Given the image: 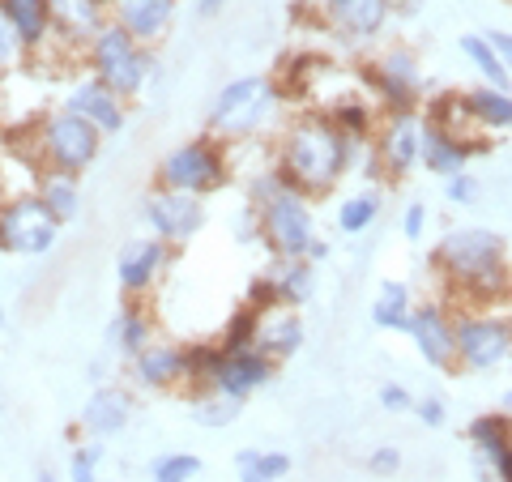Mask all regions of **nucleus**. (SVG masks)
Returning <instances> with one entry per match:
<instances>
[{
	"label": "nucleus",
	"mask_w": 512,
	"mask_h": 482,
	"mask_svg": "<svg viewBox=\"0 0 512 482\" xmlns=\"http://www.w3.org/2000/svg\"><path fill=\"white\" fill-rule=\"evenodd\" d=\"M355 154H359V146L325 111L286 116L282 133L274 137V167L303 197H329V192L355 171Z\"/></svg>",
	"instance_id": "nucleus-1"
},
{
	"label": "nucleus",
	"mask_w": 512,
	"mask_h": 482,
	"mask_svg": "<svg viewBox=\"0 0 512 482\" xmlns=\"http://www.w3.org/2000/svg\"><path fill=\"white\" fill-rule=\"evenodd\" d=\"M431 269L448 286V299L461 308H495L512 295V269L504 235L487 227L448 231L431 248Z\"/></svg>",
	"instance_id": "nucleus-2"
},
{
	"label": "nucleus",
	"mask_w": 512,
	"mask_h": 482,
	"mask_svg": "<svg viewBox=\"0 0 512 482\" xmlns=\"http://www.w3.org/2000/svg\"><path fill=\"white\" fill-rule=\"evenodd\" d=\"M286 116V90L278 86V77L269 73H252V77H235L227 82L214 103H210V128L222 146H239V141H256L265 137L269 128L282 133Z\"/></svg>",
	"instance_id": "nucleus-3"
},
{
	"label": "nucleus",
	"mask_w": 512,
	"mask_h": 482,
	"mask_svg": "<svg viewBox=\"0 0 512 482\" xmlns=\"http://www.w3.org/2000/svg\"><path fill=\"white\" fill-rule=\"evenodd\" d=\"M103 133L90 120L73 116L64 107H52L26 128L22 158L39 171H64V175H82L94 158L103 154Z\"/></svg>",
	"instance_id": "nucleus-4"
},
{
	"label": "nucleus",
	"mask_w": 512,
	"mask_h": 482,
	"mask_svg": "<svg viewBox=\"0 0 512 482\" xmlns=\"http://www.w3.org/2000/svg\"><path fill=\"white\" fill-rule=\"evenodd\" d=\"M86 69L99 77V82H107L120 99H137L154 77L158 60H154V47L137 43L120 22H107L99 35H94V43L86 47Z\"/></svg>",
	"instance_id": "nucleus-5"
},
{
	"label": "nucleus",
	"mask_w": 512,
	"mask_h": 482,
	"mask_svg": "<svg viewBox=\"0 0 512 482\" xmlns=\"http://www.w3.org/2000/svg\"><path fill=\"white\" fill-rule=\"evenodd\" d=\"M231 171H235L231 150L222 146L214 133H201V137H188L175 150H167L154 171V180L163 188L188 192V197H210V192H218L231 180Z\"/></svg>",
	"instance_id": "nucleus-6"
},
{
	"label": "nucleus",
	"mask_w": 512,
	"mask_h": 482,
	"mask_svg": "<svg viewBox=\"0 0 512 482\" xmlns=\"http://www.w3.org/2000/svg\"><path fill=\"white\" fill-rule=\"evenodd\" d=\"M359 86L380 107V116L384 111H419L423 107L419 52L414 47H389V52H380L376 60L359 64Z\"/></svg>",
	"instance_id": "nucleus-7"
},
{
	"label": "nucleus",
	"mask_w": 512,
	"mask_h": 482,
	"mask_svg": "<svg viewBox=\"0 0 512 482\" xmlns=\"http://www.w3.org/2000/svg\"><path fill=\"white\" fill-rule=\"evenodd\" d=\"M457 325V367L495 372L512 359V316L495 308H453Z\"/></svg>",
	"instance_id": "nucleus-8"
},
{
	"label": "nucleus",
	"mask_w": 512,
	"mask_h": 482,
	"mask_svg": "<svg viewBox=\"0 0 512 482\" xmlns=\"http://www.w3.org/2000/svg\"><path fill=\"white\" fill-rule=\"evenodd\" d=\"M256 222H261V244L269 256H303L308 244L316 239V214H312V197H303L299 188H278L269 201L252 205Z\"/></svg>",
	"instance_id": "nucleus-9"
},
{
	"label": "nucleus",
	"mask_w": 512,
	"mask_h": 482,
	"mask_svg": "<svg viewBox=\"0 0 512 482\" xmlns=\"http://www.w3.org/2000/svg\"><path fill=\"white\" fill-rule=\"evenodd\" d=\"M64 222L35 192H9L0 201V248L9 256H47L56 248Z\"/></svg>",
	"instance_id": "nucleus-10"
},
{
	"label": "nucleus",
	"mask_w": 512,
	"mask_h": 482,
	"mask_svg": "<svg viewBox=\"0 0 512 482\" xmlns=\"http://www.w3.org/2000/svg\"><path fill=\"white\" fill-rule=\"evenodd\" d=\"M141 218H146V227L167 239L171 248H184L188 239H197L201 227H205V197H188V192H175V188H163L154 184L146 192V201H141Z\"/></svg>",
	"instance_id": "nucleus-11"
},
{
	"label": "nucleus",
	"mask_w": 512,
	"mask_h": 482,
	"mask_svg": "<svg viewBox=\"0 0 512 482\" xmlns=\"http://www.w3.org/2000/svg\"><path fill=\"white\" fill-rule=\"evenodd\" d=\"M316 22L338 35L342 43H376L393 22V5L389 0H308Z\"/></svg>",
	"instance_id": "nucleus-12"
},
{
	"label": "nucleus",
	"mask_w": 512,
	"mask_h": 482,
	"mask_svg": "<svg viewBox=\"0 0 512 482\" xmlns=\"http://www.w3.org/2000/svg\"><path fill=\"white\" fill-rule=\"evenodd\" d=\"M372 150L389 180H402L419 167L423 154V111H384L372 137Z\"/></svg>",
	"instance_id": "nucleus-13"
},
{
	"label": "nucleus",
	"mask_w": 512,
	"mask_h": 482,
	"mask_svg": "<svg viewBox=\"0 0 512 482\" xmlns=\"http://www.w3.org/2000/svg\"><path fill=\"white\" fill-rule=\"evenodd\" d=\"M406 337L414 342V350H419V359L427 367H440V372L457 367V325H453L448 303H440V299L414 303Z\"/></svg>",
	"instance_id": "nucleus-14"
},
{
	"label": "nucleus",
	"mask_w": 512,
	"mask_h": 482,
	"mask_svg": "<svg viewBox=\"0 0 512 482\" xmlns=\"http://www.w3.org/2000/svg\"><path fill=\"white\" fill-rule=\"evenodd\" d=\"M124 103H128V99H120V94L111 90L107 82H99L94 73L73 77V86L64 90V99H60L64 111H73V116L90 120L103 137H116L120 128L128 124V107H124Z\"/></svg>",
	"instance_id": "nucleus-15"
},
{
	"label": "nucleus",
	"mask_w": 512,
	"mask_h": 482,
	"mask_svg": "<svg viewBox=\"0 0 512 482\" xmlns=\"http://www.w3.org/2000/svg\"><path fill=\"white\" fill-rule=\"evenodd\" d=\"M175 252L180 248H171L167 239H137V244H128L120 252V261H116V282H120V291L128 299H146L158 282H163V273L171 269L175 261Z\"/></svg>",
	"instance_id": "nucleus-16"
},
{
	"label": "nucleus",
	"mask_w": 512,
	"mask_h": 482,
	"mask_svg": "<svg viewBox=\"0 0 512 482\" xmlns=\"http://www.w3.org/2000/svg\"><path fill=\"white\" fill-rule=\"evenodd\" d=\"M107 22L111 13L99 9L94 0H52V43L47 47H60L73 60H86V47Z\"/></svg>",
	"instance_id": "nucleus-17"
},
{
	"label": "nucleus",
	"mask_w": 512,
	"mask_h": 482,
	"mask_svg": "<svg viewBox=\"0 0 512 482\" xmlns=\"http://www.w3.org/2000/svg\"><path fill=\"white\" fill-rule=\"evenodd\" d=\"M133 380L141 389H184L188 380V342H171V337H154L150 346H141L133 359Z\"/></svg>",
	"instance_id": "nucleus-18"
},
{
	"label": "nucleus",
	"mask_w": 512,
	"mask_h": 482,
	"mask_svg": "<svg viewBox=\"0 0 512 482\" xmlns=\"http://www.w3.org/2000/svg\"><path fill=\"white\" fill-rule=\"evenodd\" d=\"M483 150H487V141H470V137H461V133H453V128H444V124L423 116V154H419L423 171L448 180V175L466 171L470 158L483 154Z\"/></svg>",
	"instance_id": "nucleus-19"
},
{
	"label": "nucleus",
	"mask_w": 512,
	"mask_h": 482,
	"mask_svg": "<svg viewBox=\"0 0 512 482\" xmlns=\"http://www.w3.org/2000/svg\"><path fill=\"white\" fill-rule=\"evenodd\" d=\"M278 376V363L261 355V350H235V355H227L222 350V367H218V376H214V389L222 397H235V401H248L252 393H261L265 384H274Z\"/></svg>",
	"instance_id": "nucleus-20"
},
{
	"label": "nucleus",
	"mask_w": 512,
	"mask_h": 482,
	"mask_svg": "<svg viewBox=\"0 0 512 482\" xmlns=\"http://www.w3.org/2000/svg\"><path fill=\"white\" fill-rule=\"evenodd\" d=\"M133 423V393L120 389V384H99L90 397L82 414H77V431H86L90 440H111Z\"/></svg>",
	"instance_id": "nucleus-21"
},
{
	"label": "nucleus",
	"mask_w": 512,
	"mask_h": 482,
	"mask_svg": "<svg viewBox=\"0 0 512 482\" xmlns=\"http://www.w3.org/2000/svg\"><path fill=\"white\" fill-rule=\"evenodd\" d=\"M180 0H116L111 5V22H120L137 43L154 47L171 30Z\"/></svg>",
	"instance_id": "nucleus-22"
},
{
	"label": "nucleus",
	"mask_w": 512,
	"mask_h": 482,
	"mask_svg": "<svg viewBox=\"0 0 512 482\" xmlns=\"http://www.w3.org/2000/svg\"><path fill=\"white\" fill-rule=\"evenodd\" d=\"M303 337H308V329H303L299 312L286 308V303H282V308L261 312V320H256V350L269 355L274 363H286L291 355H299Z\"/></svg>",
	"instance_id": "nucleus-23"
},
{
	"label": "nucleus",
	"mask_w": 512,
	"mask_h": 482,
	"mask_svg": "<svg viewBox=\"0 0 512 482\" xmlns=\"http://www.w3.org/2000/svg\"><path fill=\"white\" fill-rule=\"evenodd\" d=\"M0 13L18 30L30 56H43L52 43V0H0Z\"/></svg>",
	"instance_id": "nucleus-24"
},
{
	"label": "nucleus",
	"mask_w": 512,
	"mask_h": 482,
	"mask_svg": "<svg viewBox=\"0 0 512 482\" xmlns=\"http://www.w3.org/2000/svg\"><path fill=\"white\" fill-rule=\"evenodd\" d=\"M154 316L150 308L141 299H128L124 308L111 316V325H107V350H116V355L124 359H133L141 346H150L154 342Z\"/></svg>",
	"instance_id": "nucleus-25"
},
{
	"label": "nucleus",
	"mask_w": 512,
	"mask_h": 482,
	"mask_svg": "<svg viewBox=\"0 0 512 482\" xmlns=\"http://www.w3.org/2000/svg\"><path fill=\"white\" fill-rule=\"evenodd\" d=\"M461 111L474 124V133H508L512 128V90L474 86L461 94Z\"/></svg>",
	"instance_id": "nucleus-26"
},
{
	"label": "nucleus",
	"mask_w": 512,
	"mask_h": 482,
	"mask_svg": "<svg viewBox=\"0 0 512 482\" xmlns=\"http://www.w3.org/2000/svg\"><path fill=\"white\" fill-rule=\"evenodd\" d=\"M325 116L338 124L342 133L355 141V146H372L376 124H380V107L367 99V90L363 94H338V99L325 107Z\"/></svg>",
	"instance_id": "nucleus-27"
},
{
	"label": "nucleus",
	"mask_w": 512,
	"mask_h": 482,
	"mask_svg": "<svg viewBox=\"0 0 512 482\" xmlns=\"http://www.w3.org/2000/svg\"><path fill=\"white\" fill-rule=\"evenodd\" d=\"M265 273H269V282H274V291L286 308H303L316 291V265L303 261V256H274Z\"/></svg>",
	"instance_id": "nucleus-28"
},
{
	"label": "nucleus",
	"mask_w": 512,
	"mask_h": 482,
	"mask_svg": "<svg viewBox=\"0 0 512 482\" xmlns=\"http://www.w3.org/2000/svg\"><path fill=\"white\" fill-rule=\"evenodd\" d=\"M35 197H39L60 222H73L77 214H82V175L35 171Z\"/></svg>",
	"instance_id": "nucleus-29"
},
{
	"label": "nucleus",
	"mask_w": 512,
	"mask_h": 482,
	"mask_svg": "<svg viewBox=\"0 0 512 482\" xmlns=\"http://www.w3.org/2000/svg\"><path fill=\"white\" fill-rule=\"evenodd\" d=\"M410 312H414V299H410V286L406 282H384L380 295L372 303V325L384 333H406L410 329Z\"/></svg>",
	"instance_id": "nucleus-30"
},
{
	"label": "nucleus",
	"mask_w": 512,
	"mask_h": 482,
	"mask_svg": "<svg viewBox=\"0 0 512 482\" xmlns=\"http://www.w3.org/2000/svg\"><path fill=\"white\" fill-rule=\"evenodd\" d=\"M239 410H244V401H235V397H222L218 389H205V393H192L188 401V419L205 427V431H222V427H231L239 419Z\"/></svg>",
	"instance_id": "nucleus-31"
},
{
	"label": "nucleus",
	"mask_w": 512,
	"mask_h": 482,
	"mask_svg": "<svg viewBox=\"0 0 512 482\" xmlns=\"http://www.w3.org/2000/svg\"><path fill=\"white\" fill-rule=\"evenodd\" d=\"M461 56H466L474 69L487 77V86H500V90L512 86V69L495 56V47L487 43V35H461Z\"/></svg>",
	"instance_id": "nucleus-32"
},
{
	"label": "nucleus",
	"mask_w": 512,
	"mask_h": 482,
	"mask_svg": "<svg viewBox=\"0 0 512 482\" xmlns=\"http://www.w3.org/2000/svg\"><path fill=\"white\" fill-rule=\"evenodd\" d=\"M466 436L474 444V453L491 457V453H500V448L512 444V419H508L504 410H487V414H478V419L470 423Z\"/></svg>",
	"instance_id": "nucleus-33"
},
{
	"label": "nucleus",
	"mask_w": 512,
	"mask_h": 482,
	"mask_svg": "<svg viewBox=\"0 0 512 482\" xmlns=\"http://www.w3.org/2000/svg\"><path fill=\"white\" fill-rule=\"evenodd\" d=\"M218 367H222V346L218 342H188V380H184V389H192V393L214 389Z\"/></svg>",
	"instance_id": "nucleus-34"
},
{
	"label": "nucleus",
	"mask_w": 512,
	"mask_h": 482,
	"mask_svg": "<svg viewBox=\"0 0 512 482\" xmlns=\"http://www.w3.org/2000/svg\"><path fill=\"white\" fill-rule=\"evenodd\" d=\"M380 218V192H355V197H346L338 205V231L342 235H363L372 222Z\"/></svg>",
	"instance_id": "nucleus-35"
},
{
	"label": "nucleus",
	"mask_w": 512,
	"mask_h": 482,
	"mask_svg": "<svg viewBox=\"0 0 512 482\" xmlns=\"http://www.w3.org/2000/svg\"><path fill=\"white\" fill-rule=\"evenodd\" d=\"M256 320H261V312L248 308V303H239V312L222 325L218 346L227 350V355H235V350H252L256 346Z\"/></svg>",
	"instance_id": "nucleus-36"
},
{
	"label": "nucleus",
	"mask_w": 512,
	"mask_h": 482,
	"mask_svg": "<svg viewBox=\"0 0 512 482\" xmlns=\"http://www.w3.org/2000/svg\"><path fill=\"white\" fill-rule=\"evenodd\" d=\"M235 470H252L265 482H278L291 474V457L286 453H269V448H239L235 453Z\"/></svg>",
	"instance_id": "nucleus-37"
},
{
	"label": "nucleus",
	"mask_w": 512,
	"mask_h": 482,
	"mask_svg": "<svg viewBox=\"0 0 512 482\" xmlns=\"http://www.w3.org/2000/svg\"><path fill=\"white\" fill-rule=\"evenodd\" d=\"M201 474V457L197 453H167L150 465V478L154 482H192Z\"/></svg>",
	"instance_id": "nucleus-38"
},
{
	"label": "nucleus",
	"mask_w": 512,
	"mask_h": 482,
	"mask_svg": "<svg viewBox=\"0 0 512 482\" xmlns=\"http://www.w3.org/2000/svg\"><path fill=\"white\" fill-rule=\"evenodd\" d=\"M107 457V444L103 440H90L82 444L77 453L69 457V482H99V461Z\"/></svg>",
	"instance_id": "nucleus-39"
},
{
	"label": "nucleus",
	"mask_w": 512,
	"mask_h": 482,
	"mask_svg": "<svg viewBox=\"0 0 512 482\" xmlns=\"http://www.w3.org/2000/svg\"><path fill=\"white\" fill-rule=\"evenodd\" d=\"M26 43L18 39V30L9 26V18L0 13V77H9V73H18L22 64H26Z\"/></svg>",
	"instance_id": "nucleus-40"
},
{
	"label": "nucleus",
	"mask_w": 512,
	"mask_h": 482,
	"mask_svg": "<svg viewBox=\"0 0 512 482\" xmlns=\"http://www.w3.org/2000/svg\"><path fill=\"white\" fill-rule=\"evenodd\" d=\"M244 303H248V308H256V312L282 308V299H278V291H274V282H269V273H256V278L248 282V295H244Z\"/></svg>",
	"instance_id": "nucleus-41"
},
{
	"label": "nucleus",
	"mask_w": 512,
	"mask_h": 482,
	"mask_svg": "<svg viewBox=\"0 0 512 482\" xmlns=\"http://www.w3.org/2000/svg\"><path fill=\"white\" fill-rule=\"evenodd\" d=\"M444 197H448V205H474L478 201V180L470 171L448 175V180H444Z\"/></svg>",
	"instance_id": "nucleus-42"
},
{
	"label": "nucleus",
	"mask_w": 512,
	"mask_h": 482,
	"mask_svg": "<svg viewBox=\"0 0 512 482\" xmlns=\"http://www.w3.org/2000/svg\"><path fill=\"white\" fill-rule=\"evenodd\" d=\"M367 470H372L376 478H393L397 470H402V448H393V444H380L367 453Z\"/></svg>",
	"instance_id": "nucleus-43"
},
{
	"label": "nucleus",
	"mask_w": 512,
	"mask_h": 482,
	"mask_svg": "<svg viewBox=\"0 0 512 482\" xmlns=\"http://www.w3.org/2000/svg\"><path fill=\"white\" fill-rule=\"evenodd\" d=\"M414 414H419V423L431 427V431L448 423V406H444V397H436V393H427V397L414 401Z\"/></svg>",
	"instance_id": "nucleus-44"
},
{
	"label": "nucleus",
	"mask_w": 512,
	"mask_h": 482,
	"mask_svg": "<svg viewBox=\"0 0 512 482\" xmlns=\"http://www.w3.org/2000/svg\"><path fill=\"white\" fill-rule=\"evenodd\" d=\"M380 406L389 410V414H406V410H414V397H410V389L406 384H380Z\"/></svg>",
	"instance_id": "nucleus-45"
},
{
	"label": "nucleus",
	"mask_w": 512,
	"mask_h": 482,
	"mask_svg": "<svg viewBox=\"0 0 512 482\" xmlns=\"http://www.w3.org/2000/svg\"><path fill=\"white\" fill-rule=\"evenodd\" d=\"M423 231H427V205L410 201L406 210H402V235H406V239H414V244H419V239H423Z\"/></svg>",
	"instance_id": "nucleus-46"
},
{
	"label": "nucleus",
	"mask_w": 512,
	"mask_h": 482,
	"mask_svg": "<svg viewBox=\"0 0 512 482\" xmlns=\"http://www.w3.org/2000/svg\"><path fill=\"white\" fill-rule=\"evenodd\" d=\"M487 43L495 47V56H500L512 69V35H508V30H487Z\"/></svg>",
	"instance_id": "nucleus-47"
},
{
	"label": "nucleus",
	"mask_w": 512,
	"mask_h": 482,
	"mask_svg": "<svg viewBox=\"0 0 512 482\" xmlns=\"http://www.w3.org/2000/svg\"><path fill=\"white\" fill-rule=\"evenodd\" d=\"M329 252H333V244L325 235H316L312 244H308V252H303V261H312V265H320V261H329Z\"/></svg>",
	"instance_id": "nucleus-48"
},
{
	"label": "nucleus",
	"mask_w": 512,
	"mask_h": 482,
	"mask_svg": "<svg viewBox=\"0 0 512 482\" xmlns=\"http://www.w3.org/2000/svg\"><path fill=\"white\" fill-rule=\"evenodd\" d=\"M389 5H393V18H397V13H402V18H410V13H419L427 0H389Z\"/></svg>",
	"instance_id": "nucleus-49"
},
{
	"label": "nucleus",
	"mask_w": 512,
	"mask_h": 482,
	"mask_svg": "<svg viewBox=\"0 0 512 482\" xmlns=\"http://www.w3.org/2000/svg\"><path fill=\"white\" fill-rule=\"evenodd\" d=\"M222 9H227V0H197V13H201V18H218Z\"/></svg>",
	"instance_id": "nucleus-50"
},
{
	"label": "nucleus",
	"mask_w": 512,
	"mask_h": 482,
	"mask_svg": "<svg viewBox=\"0 0 512 482\" xmlns=\"http://www.w3.org/2000/svg\"><path fill=\"white\" fill-rule=\"evenodd\" d=\"M235 474H239V482H265L261 474H252V470H235Z\"/></svg>",
	"instance_id": "nucleus-51"
},
{
	"label": "nucleus",
	"mask_w": 512,
	"mask_h": 482,
	"mask_svg": "<svg viewBox=\"0 0 512 482\" xmlns=\"http://www.w3.org/2000/svg\"><path fill=\"white\" fill-rule=\"evenodd\" d=\"M500 410H504V414H508V419H512V389H508V393L500 397Z\"/></svg>",
	"instance_id": "nucleus-52"
},
{
	"label": "nucleus",
	"mask_w": 512,
	"mask_h": 482,
	"mask_svg": "<svg viewBox=\"0 0 512 482\" xmlns=\"http://www.w3.org/2000/svg\"><path fill=\"white\" fill-rule=\"evenodd\" d=\"M35 482H60V478H56L52 470H39V474H35Z\"/></svg>",
	"instance_id": "nucleus-53"
},
{
	"label": "nucleus",
	"mask_w": 512,
	"mask_h": 482,
	"mask_svg": "<svg viewBox=\"0 0 512 482\" xmlns=\"http://www.w3.org/2000/svg\"><path fill=\"white\" fill-rule=\"evenodd\" d=\"M94 5H99V9H107V13H111V5H116V0H94Z\"/></svg>",
	"instance_id": "nucleus-54"
},
{
	"label": "nucleus",
	"mask_w": 512,
	"mask_h": 482,
	"mask_svg": "<svg viewBox=\"0 0 512 482\" xmlns=\"http://www.w3.org/2000/svg\"><path fill=\"white\" fill-rule=\"evenodd\" d=\"M9 197V188H5V180H0V201H5Z\"/></svg>",
	"instance_id": "nucleus-55"
},
{
	"label": "nucleus",
	"mask_w": 512,
	"mask_h": 482,
	"mask_svg": "<svg viewBox=\"0 0 512 482\" xmlns=\"http://www.w3.org/2000/svg\"><path fill=\"white\" fill-rule=\"evenodd\" d=\"M0 325H5V308H0Z\"/></svg>",
	"instance_id": "nucleus-56"
},
{
	"label": "nucleus",
	"mask_w": 512,
	"mask_h": 482,
	"mask_svg": "<svg viewBox=\"0 0 512 482\" xmlns=\"http://www.w3.org/2000/svg\"><path fill=\"white\" fill-rule=\"evenodd\" d=\"M0 414H5V401H0Z\"/></svg>",
	"instance_id": "nucleus-57"
},
{
	"label": "nucleus",
	"mask_w": 512,
	"mask_h": 482,
	"mask_svg": "<svg viewBox=\"0 0 512 482\" xmlns=\"http://www.w3.org/2000/svg\"><path fill=\"white\" fill-rule=\"evenodd\" d=\"M0 256H5V248H0Z\"/></svg>",
	"instance_id": "nucleus-58"
},
{
	"label": "nucleus",
	"mask_w": 512,
	"mask_h": 482,
	"mask_svg": "<svg viewBox=\"0 0 512 482\" xmlns=\"http://www.w3.org/2000/svg\"><path fill=\"white\" fill-rule=\"evenodd\" d=\"M508 367H512V359H508Z\"/></svg>",
	"instance_id": "nucleus-59"
}]
</instances>
